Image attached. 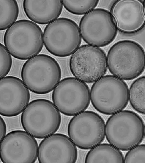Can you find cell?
I'll return each instance as SVG.
<instances>
[{
  "label": "cell",
  "instance_id": "cell-5",
  "mask_svg": "<svg viewBox=\"0 0 145 163\" xmlns=\"http://www.w3.org/2000/svg\"><path fill=\"white\" fill-rule=\"evenodd\" d=\"M21 122L25 131L35 138L43 139L57 131L61 117L54 103L38 99L28 104L22 113Z\"/></svg>",
  "mask_w": 145,
  "mask_h": 163
},
{
  "label": "cell",
  "instance_id": "cell-6",
  "mask_svg": "<svg viewBox=\"0 0 145 163\" xmlns=\"http://www.w3.org/2000/svg\"><path fill=\"white\" fill-rule=\"evenodd\" d=\"M129 90L123 80L114 75L103 76L92 85L90 100L94 108L105 115L113 114L127 106Z\"/></svg>",
  "mask_w": 145,
  "mask_h": 163
},
{
  "label": "cell",
  "instance_id": "cell-25",
  "mask_svg": "<svg viewBox=\"0 0 145 163\" xmlns=\"http://www.w3.org/2000/svg\"><path fill=\"white\" fill-rule=\"evenodd\" d=\"M144 136L145 138V126H144Z\"/></svg>",
  "mask_w": 145,
  "mask_h": 163
},
{
  "label": "cell",
  "instance_id": "cell-13",
  "mask_svg": "<svg viewBox=\"0 0 145 163\" xmlns=\"http://www.w3.org/2000/svg\"><path fill=\"white\" fill-rule=\"evenodd\" d=\"M0 113L14 117L21 113L29 102L28 88L21 79L13 76L0 79Z\"/></svg>",
  "mask_w": 145,
  "mask_h": 163
},
{
  "label": "cell",
  "instance_id": "cell-17",
  "mask_svg": "<svg viewBox=\"0 0 145 163\" xmlns=\"http://www.w3.org/2000/svg\"><path fill=\"white\" fill-rule=\"evenodd\" d=\"M124 159L119 149L110 144H100L87 153L85 163H124Z\"/></svg>",
  "mask_w": 145,
  "mask_h": 163
},
{
  "label": "cell",
  "instance_id": "cell-9",
  "mask_svg": "<svg viewBox=\"0 0 145 163\" xmlns=\"http://www.w3.org/2000/svg\"><path fill=\"white\" fill-rule=\"evenodd\" d=\"M69 67L75 78L85 83L95 82L106 73L107 56L104 50L99 47L83 45L72 54Z\"/></svg>",
  "mask_w": 145,
  "mask_h": 163
},
{
  "label": "cell",
  "instance_id": "cell-15",
  "mask_svg": "<svg viewBox=\"0 0 145 163\" xmlns=\"http://www.w3.org/2000/svg\"><path fill=\"white\" fill-rule=\"evenodd\" d=\"M77 156L76 145L62 134L54 133L44 138L39 146L38 159L40 163H75Z\"/></svg>",
  "mask_w": 145,
  "mask_h": 163
},
{
  "label": "cell",
  "instance_id": "cell-21",
  "mask_svg": "<svg viewBox=\"0 0 145 163\" xmlns=\"http://www.w3.org/2000/svg\"><path fill=\"white\" fill-rule=\"evenodd\" d=\"M0 79L5 77L10 71L12 63V58L8 50L3 44H0Z\"/></svg>",
  "mask_w": 145,
  "mask_h": 163
},
{
  "label": "cell",
  "instance_id": "cell-16",
  "mask_svg": "<svg viewBox=\"0 0 145 163\" xmlns=\"http://www.w3.org/2000/svg\"><path fill=\"white\" fill-rule=\"evenodd\" d=\"M62 0H24L25 13L30 20L37 24H46L56 20L63 9Z\"/></svg>",
  "mask_w": 145,
  "mask_h": 163
},
{
  "label": "cell",
  "instance_id": "cell-20",
  "mask_svg": "<svg viewBox=\"0 0 145 163\" xmlns=\"http://www.w3.org/2000/svg\"><path fill=\"white\" fill-rule=\"evenodd\" d=\"M99 0H62L65 8L77 15L85 14L95 9Z\"/></svg>",
  "mask_w": 145,
  "mask_h": 163
},
{
  "label": "cell",
  "instance_id": "cell-14",
  "mask_svg": "<svg viewBox=\"0 0 145 163\" xmlns=\"http://www.w3.org/2000/svg\"><path fill=\"white\" fill-rule=\"evenodd\" d=\"M110 13L117 30L122 33L135 34L145 25V10L142 0H116Z\"/></svg>",
  "mask_w": 145,
  "mask_h": 163
},
{
  "label": "cell",
  "instance_id": "cell-3",
  "mask_svg": "<svg viewBox=\"0 0 145 163\" xmlns=\"http://www.w3.org/2000/svg\"><path fill=\"white\" fill-rule=\"evenodd\" d=\"M144 125L140 117L124 110L112 114L106 125L107 140L119 150H129L138 145L144 136Z\"/></svg>",
  "mask_w": 145,
  "mask_h": 163
},
{
  "label": "cell",
  "instance_id": "cell-4",
  "mask_svg": "<svg viewBox=\"0 0 145 163\" xmlns=\"http://www.w3.org/2000/svg\"><path fill=\"white\" fill-rule=\"evenodd\" d=\"M61 76L60 66L53 57L39 54L28 59L21 71L22 80L28 89L38 94L48 93L53 90Z\"/></svg>",
  "mask_w": 145,
  "mask_h": 163
},
{
  "label": "cell",
  "instance_id": "cell-10",
  "mask_svg": "<svg viewBox=\"0 0 145 163\" xmlns=\"http://www.w3.org/2000/svg\"><path fill=\"white\" fill-rule=\"evenodd\" d=\"M68 133L76 146L81 149H89L104 141L106 125L103 118L97 113L84 111L71 118L68 124Z\"/></svg>",
  "mask_w": 145,
  "mask_h": 163
},
{
  "label": "cell",
  "instance_id": "cell-23",
  "mask_svg": "<svg viewBox=\"0 0 145 163\" xmlns=\"http://www.w3.org/2000/svg\"><path fill=\"white\" fill-rule=\"evenodd\" d=\"M0 141L6 135V123L3 118L0 116Z\"/></svg>",
  "mask_w": 145,
  "mask_h": 163
},
{
  "label": "cell",
  "instance_id": "cell-1",
  "mask_svg": "<svg viewBox=\"0 0 145 163\" xmlns=\"http://www.w3.org/2000/svg\"><path fill=\"white\" fill-rule=\"evenodd\" d=\"M108 67L114 76L130 80L139 76L145 68V52L137 42L123 40L114 44L107 56Z\"/></svg>",
  "mask_w": 145,
  "mask_h": 163
},
{
  "label": "cell",
  "instance_id": "cell-22",
  "mask_svg": "<svg viewBox=\"0 0 145 163\" xmlns=\"http://www.w3.org/2000/svg\"><path fill=\"white\" fill-rule=\"evenodd\" d=\"M124 163H145V145H138L126 153Z\"/></svg>",
  "mask_w": 145,
  "mask_h": 163
},
{
  "label": "cell",
  "instance_id": "cell-2",
  "mask_svg": "<svg viewBox=\"0 0 145 163\" xmlns=\"http://www.w3.org/2000/svg\"><path fill=\"white\" fill-rule=\"evenodd\" d=\"M5 46L14 57L28 59L39 54L44 45L43 34L40 27L26 19L15 22L6 30Z\"/></svg>",
  "mask_w": 145,
  "mask_h": 163
},
{
  "label": "cell",
  "instance_id": "cell-18",
  "mask_svg": "<svg viewBox=\"0 0 145 163\" xmlns=\"http://www.w3.org/2000/svg\"><path fill=\"white\" fill-rule=\"evenodd\" d=\"M129 100L136 111L145 115V76L135 80L129 90Z\"/></svg>",
  "mask_w": 145,
  "mask_h": 163
},
{
  "label": "cell",
  "instance_id": "cell-12",
  "mask_svg": "<svg viewBox=\"0 0 145 163\" xmlns=\"http://www.w3.org/2000/svg\"><path fill=\"white\" fill-rule=\"evenodd\" d=\"M38 148L36 140L26 131H12L0 141V159L4 163H34Z\"/></svg>",
  "mask_w": 145,
  "mask_h": 163
},
{
  "label": "cell",
  "instance_id": "cell-19",
  "mask_svg": "<svg viewBox=\"0 0 145 163\" xmlns=\"http://www.w3.org/2000/svg\"><path fill=\"white\" fill-rule=\"evenodd\" d=\"M0 30L8 29L14 24L19 14V9L16 0H0Z\"/></svg>",
  "mask_w": 145,
  "mask_h": 163
},
{
  "label": "cell",
  "instance_id": "cell-24",
  "mask_svg": "<svg viewBox=\"0 0 145 163\" xmlns=\"http://www.w3.org/2000/svg\"><path fill=\"white\" fill-rule=\"evenodd\" d=\"M143 3H144V9L145 10V0H144L143 1Z\"/></svg>",
  "mask_w": 145,
  "mask_h": 163
},
{
  "label": "cell",
  "instance_id": "cell-11",
  "mask_svg": "<svg viewBox=\"0 0 145 163\" xmlns=\"http://www.w3.org/2000/svg\"><path fill=\"white\" fill-rule=\"evenodd\" d=\"M79 29L81 36L86 43L98 47L111 43L117 32L110 12L102 8L95 9L84 15L80 21Z\"/></svg>",
  "mask_w": 145,
  "mask_h": 163
},
{
  "label": "cell",
  "instance_id": "cell-8",
  "mask_svg": "<svg viewBox=\"0 0 145 163\" xmlns=\"http://www.w3.org/2000/svg\"><path fill=\"white\" fill-rule=\"evenodd\" d=\"M55 106L61 113L74 116L85 111L90 101V91L84 82L73 77L61 80L52 92Z\"/></svg>",
  "mask_w": 145,
  "mask_h": 163
},
{
  "label": "cell",
  "instance_id": "cell-7",
  "mask_svg": "<svg viewBox=\"0 0 145 163\" xmlns=\"http://www.w3.org/2000/svg\"><path fill=\"white\" fill-rule=\"evenodd\" d=\"M82 37L74 21L59 18L48 24L43 32L44 44L52 55L64 57L72 54L79 47Z\"/></svg>",
  "mask_w": 145,
  "mask_h": 163
}]
</instances>
